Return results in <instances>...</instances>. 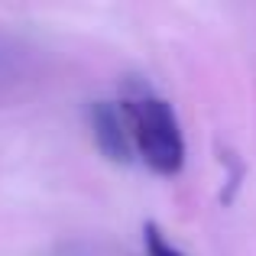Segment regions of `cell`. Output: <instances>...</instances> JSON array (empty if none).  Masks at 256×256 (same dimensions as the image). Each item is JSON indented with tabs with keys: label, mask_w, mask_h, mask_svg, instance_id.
I'll use <instances>...</instances> for the list:
<instances>
[{
	"label": "cell",
	"mask_w": 256,
	"mask_h": 256,
	"mask_svg": "<svg viewBox=\"0 0 256 256\" xmlns=\"http://www.w3.org/2000/svg\"><path fill=\"white\" fill-rule=\"evenodd\" d=\"M32 68V56L23 42H13V39L0 36V94L13 91Z\"/></svg>",
	"instance_id": "cell-3"
},
{
	"label": "cell",
	"mask_w": 256,
	"mask_h": 256,
	"mask_svg": "<svg viewBox=\"0 0 256 256\" xmlns=\"http://www.w3.org/2000/svg\"><path fill=\"white\" fill-rule=\"evenodd\" d=\"M143 246H146V256H182L169 240H166V234L159 230L156 224L143 227Z\"/></svg>",
	"instance_id": "cell-4"
},
{
	"label": "cell",
	"mask_w": 256,
	"mask_h": 256,
	"mask_svg": "<svg viewBox=\"0 0 256 256\" xmlns=\"http://www.w3.org/2000/svg\"><path fill=\"white\" fill-rule=\"evenodd\" d=\"M124 114L130 124L133 152H140L156 175H178L185 169V136L172 104L152 91H140L124 100Z\"/></svg>",
	"instance_id": "cell-1"
},
{
	"label": "cell",
	"mask_w": 256,
	"mask_h": 256,
	"mask_svg": "<svg viewBox=\"0 0 256 256\" xmlns=\"http://www.w3.org/2000/svg\"><path fill=\"white\" fill-rule=\"evenodd\" d=\"M65 256H94V253H84V246H68Z\"/></svg>",
	"instance_id": "cell-5"
},
{
	"label": "cell",
	"mask_w": 256,
	"mask_h": 256,
	"mask_svg": "<svg viewBox=\"0 0 256 256\" xmlns=\"http://www.w3.org/2000/svg\"><path fill=\"white\" fill-rule=\"evenodd\" d=\"M88 120H91V136L98 143V150L117 166L130 162L133 136H130V124H126L124 107L114 104V100H94L91 110H88Z\"/></svg>",
	"instance_id": "cell-2"
}]
</instances>
